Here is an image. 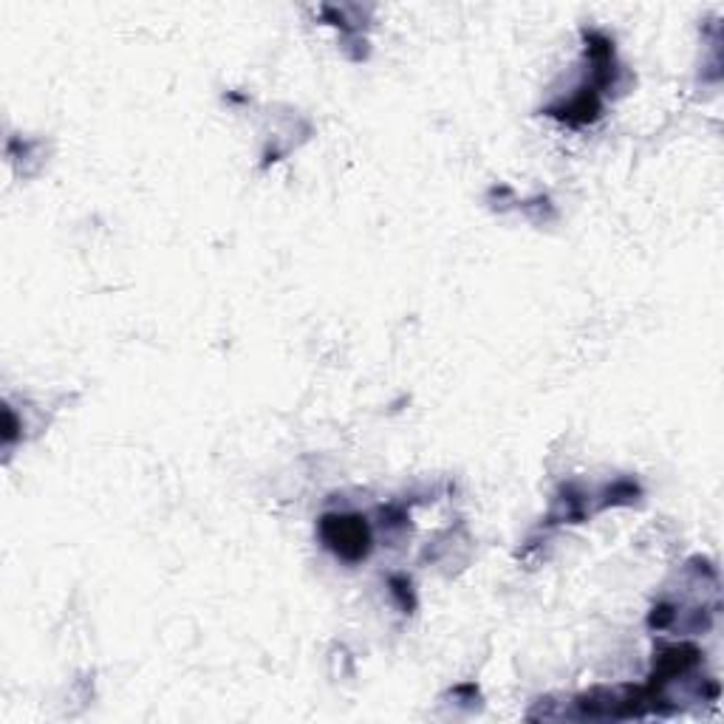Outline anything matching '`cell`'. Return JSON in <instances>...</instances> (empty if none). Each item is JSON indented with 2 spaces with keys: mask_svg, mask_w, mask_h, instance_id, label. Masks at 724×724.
<instances>
[{
  "mask_svg": "<svg viewBox=\"0 0 724 724\" xmlns=\"http://www.w3.org/2000/svg\"><path fill=\"white\" fill-rule=\"evenodd\" d=\"M323 535H326L328 546L340 552L342 557H362L369 550V532L360 518H326L323 521Z\"/></svg>",
  "mask_w": 724,
  "mask_h": 724,
  "instance_id": "6da1fadb",
  "label": "cell"
}]
</instances>
